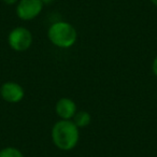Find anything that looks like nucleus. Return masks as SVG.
I'll use <instances>...</instances> for the list:
<instances>
[{
	"label": "nucleus",
	"mask_w": 157,
	"mask_h": 157,
	"mask_svg": "<svg viewBox=\"0 0 157 157\" xmlns=\"http://www.w3.org/2000/svg\"><path fill=\"white\" fill-rule=\"evenodd\" d=\"M152 70H153V73L157 76V56L154 58L153 60V63H152Z\"/></svg>",
	"instance_id": "obj_9"
},
{
	"label": "nucleus",
	"mask_w": 157,
	"mask_h": 157,
	"mask_svg": "<svg viewBox=\"0 0 157 157\" xmlns=\"http://www.w3.org/2000/svg\"><path fill=\"white\" fill-rule=\"evenodd\" d=\"M48 40L59 48H69L76 42V29L68 22H56L48 30Z\"/></svg>",
	"instance_id": "obj_2"
},
{
	"label": "nucleus",
	"mask_w": 157,
	"mask_h": 157,
	"mask_svg": "<svg viewBox=\"0 0 157 157\" xmlns=\"http://www.w3.org/2000/svg\"><path fill=\"white\" fill-rule=\"evenodd\" d=\"M3 2L7 3V5H15L18 0H2Z\"/></svg>",
	"instance_id": "obj_10"
},
{
	"label": "nucleus",
	"mask_w": 157,
	"mask_h": 157,
	"mask_svg": "<svg viewBox=\"0 0 157 157\" xmlns=\"http://www.w3.org/2000/svg\"><path fill=\"white\" fill-rule=\"evenodd\" d=\"M42 2H43V5H50V3H52L54 0H41Z\"/></svg>",
	"instance_id": "obj_11"
},
{
	"label": "nucleus",
	"mask_w": 157,
	"mask_h": 157,
	"mask_svg": "<svg viewBox=\"0 0 157 157\" xmlns=\"http://www.w3.org/2000/svg\"><path fill=\"white\" fill-rule=\"evenodd\" d=\"M41 0H20L16 7V14L23 21H31L36 18L43 9Z\"/></svg>",
	"instance_id": "obj_4"
},
{
	"label": "nucleus",
	"mask_w": 157,
	"mask_h": 157,
	"mask_svg": "<svg viewBox=\"0 0 157 157\" xmlns=\"http://www.w3.org/2000/svg\"><path fill=\"white\" fill-rule=\"evenodd\" d=\"M0 157H25L18 148L14 146H7L0 151Z\"/></svg>",
	"instance_id": "obj_8"
},
{
	"label": "nucleus",
	"mask_w": 157,
	"mask_h": 157,
	"mask_svg": "<svg viewBox=\"0 0 157 157\" xmlns=\"http://www.w3.org/2000/svg\"><path fill=\"white\" fill-rule=\"evenodd\" d=\"M1 98L9 103H17L24 98V88L15 82H6L0 87Z\"/></svg>",
	"instance_id": "obj_5"
},
{
	"label": "nucleus",
	"mask_w": 157,
	"mask_h": 157,
	"mask_svg": "<svg viewBox=\"0 0 157 157\" xmlns=\"http://www.w3.org/2000/svg\"><path fill=\"white\" fill-rule=\"evenodd\" d=\"M80 139L78 128L71 120H60L52 128V140L57 148L71 151L76 146Z\"/></svg>",
	"instance_id": "obj_1"
},
{
	"label": "nucleus",
	"mask_w": 157,
	"mask_h": 157,
	"mask_svg": "<svg viewBox=\"0 0 157 157\" xmlns=\"http://www.w3.org/2000/svg\"><path fill=\"white\" fill-rule=\"evenodd\" d=\"M56 114L60 117V120H71L75 115L76 105L72 99L70 98H61L57 101L55 105Z\"/></svg>",
	"instance_id": "obj_6"
},
{
	"label": "nucleus",
	"mask_w": 157,
	"mask_h": 157,
	"mask_svg": "<svg viewBox=\"0 0 157 157\" xmlns=\"http://www.w3.org/2000/svg\"><path fill=\"white\" fill-rule=\"evenodd\" d=\"M8 43L12 50L24 52L33 44V35L25 27H15L8 36Z\"/></svg>",
	"instance_id": "obj_3"
},
{
	"label": "nucleus",
	"mask_w": 157,
	"mask_h": 157,
	"mask_svg": "<svg viewBox=\"0 0 157 157\" xmlns=\"http://www.w3.org/2000/svg\"><path fill=\"white\" fill-rule=\"evenodd\" d=\"M150 1L153 3V5H154V6H156V7H157V0H150Z\"/></svg>",
	"instance_id": "obj_12"
},
{
	"label": "nucleus",
	"mask_w": 157,
	"mask_h": 157,
	"mask_svg": "<svg viewBox=\"0 0 157 157\" xmlns=\"http://www.w3.org/2000/svg\"><path fill=\"white\" fill-rule=\"evenodd\" d=\"M72 122L78 126V128H83V127H86L90 124L92 116L86 111H78L73 116V121Z\"/></svg>",
	"instance_id": "obj_7"
}]
</instances>
